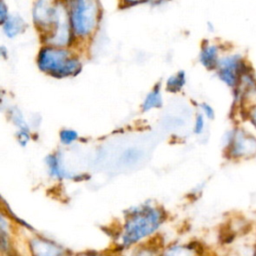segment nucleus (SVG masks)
Instances as JSON below:
<instances>
[{
    "mask_svg": "<svg viewBox=\"0 0 256 256\" xmlns=\"http://www.w3.org/2000/svg\"><path fill=\"white\" fill-rule=\"evenodd\" d=\"M11 119L12 121L20 128V130H28V127L23 119V116L21 114V112H19L17 109H13L11 111Z\"/></svg>",
    "mask_w": 256,
    "mask_h": 256,
    "instance_id": "2eb2a0df",
    "label": "nucleus"
},
{
    "mask_svg": "<svg viewBox=\"0 0 256 256\" xmlns=\"http://www.w3.org/2000/svg\"><path fill=\"white\" fill-rule=\"evenodd\" d=\"M17 140L21 145H26V143L29 140V134L28 130H20L17 133Z\"/></svg>",
    "mask_w": 256,
    "mask_h": 256,
    "instance_id": "6ab92c4d",
    "label": "nucleus"
},
{
    "mask_svg": "<svg viewBox=\"0 0 256 256\" xmlns=\"http://www.w3.org/2000/svg\"><path fill=\"white\" fill-rule=\"evenodd\" d=\"M165 0H145L146 3H150L151 5H159L160 3L164 2Z\"/></svg>",
    "mask_w": 256,
    "mask_h": 256,
    "instance_id": "4be33fe9",
    "label": "nucleus"
},
{
    "mask_svg": "<svg viewBox=\"0 0 256 256\" xmlns=\"http://www.w3.org/2000/svg\"><path fill=\"white\" fill-rule=\"evenodd\" d=\"M201 108H202L204 114H205L209 119H213V118H214V110H213V108H212L209 104H207V103H202V104H201Z\"/></svg>",
    "mask_w": 256,
    "mask_h": 256,
    "instance_id": "aec40b11",
    "label": "nucleus"
},
{
    "mask_svg": "<svg viewBox=\"0 0 256 256\" xmlns=\"http://www.w3.org/2000/svg\"><path fill=\"white\" fill-rule=\"evenodd\" d=\"M216 68L220 80L233 89L237 87L241 76L248 71L245 61L237 54L219 58Z\"/></svg>",
    "mask_w": 256,
    "mask_h": 256,
    "instance_id": "39448f33",
    "label": "nucleus"
},
{
    "mask_svg": "<svg viewBox=\"0 0 256 256\" xmlns=\"http://www.w3.org/2000/svg\"><path fill=\"white\" fill-rule=\"evenodd\" d=\"M4 34L8 38H14L24 32L26 28L25 21L17 14H10L8 18L1 24Z\"/></svg>",
    "mask_w": 256,
    "mask_h": 256,
    "instance_id": "6e6552de",
    "label": "nucleus"
},
{
    "mask_svg": "<svg viewBox=\"0 0 256 256\" xmlns=\"http://www.w3.org/2000/svg\"><path fill=\"white\" fill-rule=\"evenodd\" d=\"M39 68L54 77L76 75L81 70L80 61L72 56L67 47L53 45L43 46L38 53Z\"/></svg>",
    "mask_w": 256,
    "mask_h": 256,
    "instance_id": "f03ea898",
    "label": "nucleus"
},
{
    "mask_svg": "<svg viewBox=\"0 0 256 256\" xmlns=\"http://www.w3.org/2000/svg\"><path fill=\"white\" fill-rule=\"evenodd\" d=\"M31 249H33V252L35 254L52 255L61 253L60 249L56 245L42 239H35L31 241Z\"/></svg>",
    "mask_w": 256,
    "mask_h": 256,
    "instance_id": "9d476101",
    "label": "nucleus"
},
{
    "mask_svg": "<svg viewBox=\"0 0 256 256\" xmlns=\"http://www.w3.org/2000/svg\"><path fill=\"white\" fill-rule=\"evenodd\" d=\"M67 5L75 38L84 40L91 37L101 18L99 0H69Z\"/></svg>",
    "mask_w": 256,
    "mask_h": 256,
    "instance_id": "f257e3e1",
    "label": "nucleus"
},
{
    "mask_svg": "<svg viewBox=\"0 0 256 256\" xmlns=\"http://www.w3.org/2000/svg\"><path fill=\"white\" fill-rule=\"evenodd\" d=\"M65 1H66V2H67V1H69V0H65Z\"/></svg>",
    "mask_w": 256,
    "mask_h": 256,
    "instance_id": "5701e85b",
    "label": "nucleus"
},
{
    "mask_svg": "<svg viewBox=\"0 0 256 256\" xmlns=\"http://www.w3.org/2000/svg\"><path fill=\"white\" fill-rule=\"evenodd\" d=\"M9 11H8V7L5 3L4 0L0 1V23L2 24L9 16Z\"/></svg>",
    "mask_w": 256,
    "mask_h": 256,
    "instance_id": "f3484780",
    "label": "nucleus"
},
{
    "mask_svg": "<svg viewBox=\"0 0 256 256\" xmlns=\"http://www.w3.org/2000/svg\"><path fill=\"white\" fill-rule=\"evenodd\" d=\"M162 105V98L159 88H154L146 97V99L143 102V110L148 111L153 108L160 107Z\"/></svg>",
    "mask_w": 256,
    "mask_h": 256,
    "instance_id": "9b49d317",
    "label": "nucleus"
},
{
    "mask_svg": "<svg viewBox=\"0 0 256 256\" xmlns=\"http://www.w3.org/2000/svg\"><path fill=\"white\" fill-rule=\"evenodd\" d=\"M204 118H203V115L202 114H198L197 117H196V120H195V128H194V131L195 133L197 134H200L203 132L204 130Z\"/></svg>",
    "mask_w": 256,
    "mask_h": 256,
    "instance_id": "dca6fc26",
    "label": "nucleus"
},
{
    "mask_svg": "<svg viewBox=\"0 0 256 256\" xmlns=\"http://www.w3.org/2000/svg\"><path fill=\"white\" fill-rule=\"evenodd\" d=\"M42 39L47 45L59 47H67L76 40L70 23L68 5L65 0L58 1L54 23L49 31L42 35Z\"/></svg>",
    "mask_w": 256,
    "mask_h": 256,
    "instance_id": "20e7f679",
    "label": "nucleus"
},
{
    "mask_svg": "<svg viewBox=\"0 0 256 256\" xmlns=\"http://www.w3.org/2000/svg\"><path fill=\"white\" fill-rule=\"evenodd\" d=\"M46 161H47V165L49 167L50 174L52 176L57 177V178H64L67 176L65 170L61 167L59 159L56 155H50Z\"/></svg>",
    "mask_w": 256,
    "mask_h": 256,
    "instance_id": "f8f14e48",
    "label": "nucleus"
},
{
    "mask_svg": "<svg viewBox=\"0 0 256 256\" xmlns=\"http://www.w3.org/2000/svg\"><path fill=\"white\" fill-rule=\"evenodd\" d=\"M228 152L233 158H246L256 154V138L242 129H236L229 133Z\"/></svg>",
    "mask_w": 256,
    "mask_h": 256,
    "instance_id": "423d86ee",
    "label": "nucleus"
},
{
    "mask_svg": "<svg viewBox=\"0 0 256 256\" xmlns=\"http://www.w3.org/2000/svg\"><path fill=\"white\" fill-rule=\"evenodd\" d=\"M185 84V73L183 71L178 72L176 75L171 76L167 81V90L171 92L179 91Z\"/></svg>",
    "mask_w": 256,
    "mask_h": 256,
    "instance_id": "ddd939ff",
    "label": "nucleus"
},
{
    "mask_svg": "<svg viewBox=\"0 0 256 256\" xmlns=\"http://www.w3.org/2000/svg\"><path fill=\"white\" fill-rule=\"evenodd\" d=\"M77 138H78V134L74 130L64 129L60 132L61 142L65 145H69V144L73 143L74 141L77 140Z\"/></svg>",
    "mask_w": 256,
    "mask_h": 256,
    "instance_id": "4468645a",
    "label": "nucleus"
},
{
    "mask_svg": "<svg viewBox=\"0 0 256 256\" xmlns=\"http://www.w3.org/2000/svg\"><path fill=\"white\" fill-rule=\"evenodd\" d=\"M160 222V211L151 207L137 209L126 222L122 237L123 243L125 245L135 243L156 230Z\"/></svg>",
    "mask_w": 256,
    "mask_h": 256,
    "instance_id": "7ed1b4c3",
    "label": "nucleus"
},
{
    "mask_svg": "<svg viewBox=\"0 0 256 256\" xmlns=\"http://www.w3.org/2000/svg\"><path fill=\"white\" fill-rule=\"evenodd\" d=\"M247 116H248V119L250 120L251 124L256 128V106L253 107V108L249 111V113H248Z\"/></svg>",
    "mask_w": 256,
    "mask_h": 256,
    "instance_id": "412c9836",
    "label": "nucleus"
},
{
    "mask_svg": "<svg viewBox=\"0 0 256 256\" xmlns=\"http://www.w3.org/2000/svg\"><path fill=\"white\" fill-rule=\"evenodd\" d=\"M59 0H34L32 5V19L41 36L49 31L57 14Z\"/></svg>",
    "mask_w": 256,
    "mask_h": 256,
    "instance_id": "0eeeda50",
    "label": "nucleus"
},
{
    "mask_svg": "<svg viewBox=\"0 0 256 256\" xmlns=\"http://www.w3.org/2000/svg\"><path fill=\"white\" fill-rule=\"evenodd\" d=\"M219 47L215 44L206 42L203 44L200 52V62L207 69H215L219 61Z\"/></svg>",
    "mask_w": 256,
    "mask_h": 256,
    "instance_id": "1a4fd4ad",
    "label": "nucleus"
},
{
    "mask_svg": "<svg viewBox=\"0 0 256 256\" xmlns=\"http://www.w3.org/2000/svg\"><path fill=\"white\" fill-rule=\"evenodd\" d=\"M145 2V0H119L120 6L122 8H129L136 5H139L141 3Z\"/></svg>",
    "mask_w": 256,
    "mask_h": 256,
    "instance_id": "a211bd4d",
    "label": "nucleus"
}]
</instances>
